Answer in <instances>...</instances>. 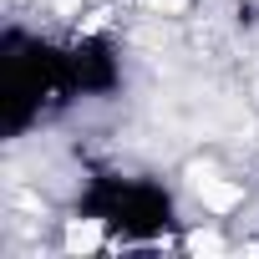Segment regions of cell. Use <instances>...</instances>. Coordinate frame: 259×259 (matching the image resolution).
Wrapping results in <instances>:
<instances>
[{
    "label": "cell",
    "instance_id": "1",
    "mask_svg": "<svg viewBox=\"0 0 259 259\" xmlns=\"http://www.w3.org/2000/svg\"><path fill=\"white\" fill-rule=\"evenodd\" d=\"M87 107L76 81L71 36L36 31L26 21L0 26V133L6 143H26L56 117Z\"/></svg>",
    "mask_w": 259,
    "mask_h": 259
},
{
    "label": "cell",
    "instance_id": "2",
    "mask_svg": "<svg viewBox=\"0 0 259 259\" xmlns=\"http://www.w3.org/2000/svg\"><path fill=\"white\" fill-rule=\"evenodd\" d=\"M71 219L97 229L107 244L143 249V244H168L183 229V198L158 173L102 163V168H87V178L76 183Z\"/></svg>",
    "mask_w": 259,
    "mask_h": 259
}]
</instances>
